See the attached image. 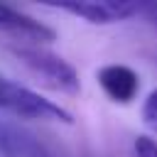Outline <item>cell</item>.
Wrapping results in <instances>:
<instances>
[{"label":"cell","instance_id":"cell-9","mask_svg":"<svg viewBox=\"0 0 157 157\" xmlns=\"http://www.w3.org/2000/svg\"><path fill=\"white\" fill-rule=\"evenodd\" d=\"M140 15L147 17V22L157 29V2H147V5H140Z\"/></svg>","mask_w":157,"mask_h":157},{"label":"cell","instance_id":"cell-8","mask_svg":"<svg viewBox=\"0 0 157 157\" xmlns=\"http://www.w3.org/2000/svg\"><path fill=\"white\" fill-rule=\"evenodd\" d=\"M135 157H157V140L150 135H137L132 142Z\"/></svg>","mask_w":157,"mask_h":157},{"label":"cell","instance_id":"cell-6","mask_svg":"<svg viewBox=\"0 0 157 157\" xmlns=\"http://www.w3.org/2000/svg\"><path fill=\"white\" fill-rule=\"evenodd\" d=\"M0 157H37V145L29 135L0 120Z\"/></svg>","mask_w":157,"mask_h":157},{"label":"cell","instance_id":"cell-5","mask_svg":"<svg viewBox=\"0 0 157 157\" xmlns=\"http://www.w3.org/2000/svg\"><path fill=\"white\" fill-rule=\"evenodd\" d=\"M0 29L7 32V34H15V37H25V39H37V42H52L56 37V32L39 22L37 17L17 10V7H10V5H2L0 2Z\"/></svg>","mask_w":157,"mask_h":157},{"label":"cell","instance_id":"cell-2","mask_svg":"<svg viewBox=\"0 0 157 157\" xmlns=\"http://www.w3.org/2000/svg\"><path fill=\"white\" fill-rule=\"evenodd\" d=\"M15 56L52 91L59 93H78L81 91V81H78V71L74 69V64H69L64 56L42 49V47H15L12 49Z\"/></svg>","mask_w":157,"mask_h":157},{"label":"cell","instance_id":"cell-1","mask_svg":"<svg viewBox=\"0 0 157 157\" xmlns=\"http://www.w3.org/2000/svg\"><path fill=\"white\" fill-rule=\"evenodd\" d=\"M0 110H7L17 118H32V120H54L66 125L74 123V115L64 105L39 96L37 91L17 81H10L7 76H0Z\"/></svg>","mask_w":157,"mask_h":157},{"label":"cell","instance_id":"cell-7","mask_svg":"<svg viewBox=\"0 0 157 157\" xmlns=\"http://www.w3.org/2000/svg\"><path fill=\"white\" fill-rule=\"evenodd\" d=\"M142 120L150 130L157 132V88H152L142 103Z\"/></svg>","mask_w":157,"mask_h":157},{"label":"cell","instance_id":"cell-4","mask_svg":"<svg viewBox=\"0 0 157 157\" xmlns=\"http://www.w3.org/2000/svg\"><path fill=\"white\" fill-rule=\"evenodd\" d=\"M98 86L113 103H132L140 91V76L128 64H105L96 74Z\"/></svg>","mask_w":157,"mask_h":157},{"label":"cell","instance_id":"cell-3","mask_svg":"<svg viewBox=\"0 0 157 157\" xmlns=\"http://www.w3.org/2000/svg\"><path fill=\"white\" fill-rule=\"evenodd\" d=\"M59 10L71 12L91 25H115L140 15L137 2H118V0H93V2H64Z\"/></svg>","mask_w":157,"mask_h":157}]
</instances>
